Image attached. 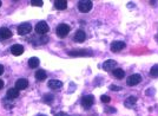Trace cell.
I'll return each instance as SVG.
<instances>
[{
	"label": "cell",
	"mask_w": 158,
	"mask_h": 116,
	"mask_svg": "<svg viewBox=\"0 0 158 116\" xmlns=\"http://www.w3.org/2000/svg\"><path fill=\"white\" fill-rule=\"evenodd\" d=\"M43 100H44V102L47 103V104H51L53 102V100H54V96L51 95V94H45L44 97H43Z\"/></svg>",
	"instance_id": "ffe728a7"
},
{
	"label": "cell",
	"mask_w": 158,
	"mask_h": 116,
	"mask_svg": "<svg viewBox=\"0 0 158 116\" xmlns=\"http://www.w3.org/2000/svg\"><path fill=\"white\" fill-rule=\"evenodd\" d=\"M36 32H37L38 34H40V36H44V34H46L47 32H48V30H50V27H48V25H47V23L46 22H39V23L36 25Z\"/></svg>",
	"instance_id": "7a4b0ae2"
},
{
	"label": "cell",
	"mask_w": 158,
	"mask_h": 116,
	"mask_svg": "<svg viewBox=\"0 0 158 116\" xmlns=\"http://www.w3.org/2000/svg\"><path fill=\"white\" fill-rule=\"evenodd\" d=\"M38 116H46V115H38Z\"/></svg>",
	"instance_id": "f1b7e54d"
},
{
	"label": "cell",
	"mask_w": 158,
	"mask_h": 116,
	"mask_svg": "<svg viewBox=\"0 0 158 116\" xmlns=\"http://www.w3.org/2000/svg\"><path fill=\"white\" fill-rule=\"evenodd\" d=\"M63 86V82L58 81V79H52L48 82V88H51L52 90H58Z\"/></svg>",
	"instance_id": "8fae6325"
},
{
	"label": "cell",
	"mask_w": 158,
	"mask_h": 116,
	"mask_svg": "<svg viewBox=\"0 0 158 116\" xmlns=\"http://www.w3.org/2000/svg\"><path fill=\"white\" fill-rule=\"evenodd\" d=\"M93 102H94V97L92 95H86L82 98V106L85 109H89L90 107H92Z\"/></svg>",
	"instance_id": "8992f818"
},
{
	"label": "cell",
	"mask_w": 158,
	"mask_h": 116,
	"mask_svg": "<svg viewBox=\"0 0 158 116\" xmlns=\"http://www.w3.org/2000/svg\"><path fill=\"white\" fill-rule=\"evenodd\" d=\"M31 31H32V26L29 23H24L18 26V33L20 36H26V34L31 33Z\"/></svg>",
	"instance_id": "277c9868"
},
{
	"label": "cell",
	"mask_w": 158,
	"mask_h": 116,
	"mask_svg": "<svg viewBox=\"0 0 158 116\" xmlns=\"http://www.w3.org/2000/svg\"><path fill=\"white\" fill-rule=\"evenodd\" d=\"M54 7L57 10H65L67 7V1L66 0H56L54 1Z\"/></svg>",
	"instance_id": "5bb4252c"
},
{
	"label": "cell",
	"mask_w": 158,
	"mask_h": 116,
	"mask_svg": "<svg viewBox=\"0 0 158 116\" xmlns=\"http://www.w3.org/2000/svg\"><path fill=\"white\" fill-rule=\"evenodd\" d=\"M85 38H86V34H85V32H84V31H82V30H78V31L75 32V42L82 43V42H84V40H85Z\"/></svg>",
	"instance_id": "9a60e30c"
},
{
	"label": "cell",
	"mask_w": 158,
	"mask_h": 116,
	"mask_svg": "<svg viewBox=\"0 0 158 116\" xmlns=\"http://www.w3.org/2000/svg\"><path fill=\"white\" fill-rule=\"evenodd\" d=\"M0 6H1V1H0Z\"/></svg>",
	"instance_id": "f546056e"
},
{
	"label": "cell",
	"mask_w": 158,
	"mask_h": 116,
	"mask_svg": "<svg viewBox=\"0 0 158 116\" xmlns=\"http://www.w3.org/2000/svg\"><path fill=\"white\" fill-rule=\"evenodd\" d=\"M7 97L11 100H14L17 97H19V90L17 88H10L7 90Z\"/></svg>",
	"instance_id": "4fadbf2b"
},
{
	"label": "cell",
	"mask_w": 158,
	"mask_h": 116,
	"mask_svg": "<svg viewBox=\"0 0 158 116\" xmlns=\"http://www.w3.org/2000/svg\"><path fill=\"white\" fill-rule=\"evenodd\" d=\"M112 74H113V76L116 78H118V79H121V78H124V76H125L124 70L119 69V68H116V69L112 71Z\"/></svg>",
	"instance_id": "e0dca14e"
},
{
	"label": "cell",
	"mask_w": 158,
	"mask_h": 116,
	"mask_svg": "<svg viewBox=\"0 0 158 116\" xmlns=\"http://www.w3.org/2000/svg\"><path fill=\"white\" fill-rule=\"evenodd\" d=\"M29 66L32 68V69H36L39 66V59H38L37 57H32L30 58V61H29Z\"/></svg>",
	"instance_id": "ac0fdd59"
},
{
	"label": "cell",
	"mask_w": 158,
	"mask_h": 116,
	"mask_svg": "<svg viewBox=\"0 0 158 116\" xmlns=\"http://www.w3.org/2000/svg\"><path fill=\"white\" fill-rule=\"evenodd\" d=\"M2 88H4V81L0 79V89H2Z\"/></svg>",
	"instance_id": "83f0119b"
},
{
	"label": "cell",
	"mask_w": 158,
	"mask_h": 116,
	"mask_svg": "<svg viewBox=\"0 0 158 116\" xmlns=\"http://www.w3.org/2000/svg\"><path fill=\"white\" fill-rule=\"evenodd\" d=\"M4 71H5V69H4V66L0 64V75H2L4 74Z\"/></svg>",
	"instance_id": "4316f807"
},
{
	"label": "cell",
	"mask_w": 158,
	"mask_h": 116,
	"mask_svg": "<svg viewBox=\"0 0 158 116\" xmlns=\"http://www.w3.org/2000/svg\"><path fill=\"white\" fill-rule=\"evenodd\" d=\"M56 116H67V114H66V113H63V111H60V113H58Z\"/></svg>",
	"instance_id": "484cf974"
},
{
	"label": "cell",
	"mask_w": 158,
	"mask_h": 116,
	"mask_svg": "<svg viewBox=\"0 0 158 116\" xmlns=\"http://www.w3.org/2000/svg\"><path fill=\"white\" fill-rule=\"evenodd\" d=\"M125 47V43L124 42H113L111 44V50L113 52H118Z\"/></svg>",
	"instance_id": "9c48e42d"
},
{
	"label": "cell",
	"mask_w": 158,
	"mask_h": 116,
	"mask_svg": "<svg viewBox=\"0 0 158 116\" xmlns=\"http://www.w3.org/2000/svg\"><path fill=\"white\" fill-rule=\"evenodd\" d=\"M70 30H71V27L68 26L67 24H60V25L57 26L56 32H57V34H58L60 38H64V37H66L68 34Z\"/></svg>",
	"instance_id": "6da1fadb"
},
{
	"label": "cell",
	"mask_w": 158,
	"mask_h": 116,
	"mask_svg": "<svg viewBox=\"0 0 158 116\" xmlns=\"http://www.w3.org/2000/svg\"><path fill=\"white\" fill-rule=\"evenodd\" d=\"M116 68H117V62L113 61V59H107L103 64V69L105 71H113Z\"/></svg>",
	"instance_id": "52a82bcc"
},
{
	"label": "cell",
	"mask_w": 158,
	"mask_h": 116,
	"mask_svg": "<svg viewBox=\"0 0 158 116\" xmlns=\"http://www.w3.org/2000/svg\"><path fill=\"white\" fill-rule=\"evenodd\" d=\"M141 81H142L141 75H138V74H133V75H131V76L126 79V83H128V85H130V86H135V85L139 84V83H141Z\"/></svg>",
	"instance_id": "5b68a950"
},
{
	"label": "cell",
	"mask_w": 158,
	"mask_h": 116,
	"mask_svg": "<svg viewBox=\"0 0 158 116\" xmlns=\"http://www.w3.org/2000/svg\"><path fill=\"white\" fill-rule=\"evenodd\" d=\"M78 8H79L80 12L86 13V12L91 11V8H92V1H89V0H82V1L78 2Z\"/></svg>",
	"instance_id": "3957f363"
},
{
	"label": "cell",
	"mask_w": 158,
	"mask_h": 116,
	"mask_svg": "<svg viewBox=\"0 0 158 116\" xmlns=\"http://www.w3.org/2000/svg\"><path fill=\"white\" fill-rule=\"evenodd\" d=\"M46 77H47V75H46V72L44 70H38L37 72H36L37 81H44V79H46Z\"/></svg>",
	"instance_id": "d6986e66"
},
{
	"label": "cell",
	"mask_w": 158,
	"mask_h": 116,
	"mask_svg": "<svg viewBox=\"0 0 158 116\" xmlns=\"http://www.w3.org/2000/svg\"><path fill=\"white\" fill-rule=\"evenodd\" d=\"M136 103H137V98L133 97V96H130L129 98H126L124 104H125L126 108H133V106H135Z\"/></svg>",
	"instance_id": "2e32d148"
},
{
	"label": "cell",
	"mask_w": 158,
	"mask_h": 116,
	"mask_svg": "<svg viewBox=\"0 0 158 116\" xmlns=\"http://www.w3.org/2000/svg\"><path fill=\"white\" fill-rule=\"evenodd\" d=\"M12 37V31L7 27H1L0 29V39H8Z\"/></svg>",
	"instance_id": "30bf717a"
},
{
	"label": "cell",
	"mask_w": 158,
	"mask_h": 116,
	"mask_svg": "<svg viewBox=\"0 0 158 116\" xmlns=\"http://www.w3.org/2000/svg\"><path fill=\"white\" fill-rule=\"evenodd\" d=\"M111 90H113V91H119V90H121V86H117V85H111Z\"/></svg>",
	"instance_id": "cb8c5ba5"
},
{
	"label": "cell",
	"mask_w": 158,
	"mask_h": 116,
	"mask_svg": "<svg viewBox=\"0 0 158 116\" xmlns=\"http://www.w3.org/2000/svg\"><path fill=\"white\" fill-rule=\"evenodd\" d=\"M105 111H106V113H107V111H110V113H114L116 110H114V108H106Z\"/></svg>",
	"instance_id": "d4e9b609"
},
{
	"label": "cell",
	"mask_w": 158,
	"mask_h": 116,
	"mask_svg": "<svg viewBox=\"0 0 158 116\" xmlns=\"http://www.w3.org/2000/svg\"><path fill=\"white\" fill-rule=\"evenodd\" d=\"M150 75L151 77H158V64H156V65H153L152 68H151L150 70Z\"/></svg>",
	"instance_id": "44dd1931"
},
{
	"label": "cell",
	"mask_w": 158,
	"mask_h": 116,
	"mask_svg": "<svg viewBox=\"0 0 158 116\" xmlns=\"http://www.w3.org/2000/svg\"><path fill=\"white\" fill-rule=\"evenodd\" d=\"M27 86H29V81L25 79V78H20V79H18V81L15 82V88H17L18 90H24V89H26Z\"/></svg>",
	"instance_id": "ba28073f"
},
{
	"label": "cell",
	"mask_w": 158,
	"mask_h": 116,
	"mask_svg": "<svg viewBox=\"0 0 158 116\" xmlns=\"http://www.w3.org/2000/svg\"><path fill=\"white\" fill-rule=\"evenodd\" d=\"M100 100H102L103 103H109V102L111 101V98H110V96H107V95H102V96H100Z\"/></svg>",
	"instance_id": "603a6c76"
},
{
	"label": "cell",
	"mask_w": 158,
	"mask_h": 116,
	"mask_svg": "<svg viewBox=\"0 0 158 116\" xmlns=\"http://www.w3.org/2000/svg\"><path fill=\"white\" fill-rule=\"evenodd\" d=\"M11 52H12V54H14V56H20V54L24 52L23 45H20V44H14L13 46L11 47Z\"/></svg>",
	"instance_id": "7c38bea8"
},
{
	"label": "cell",
	"mask_w": 158,
	"mask_h": 116,
	"mask_svg": "<svg viewBox=\"0 0 158 116\" xmlns=\"http://www.w3.org/2000/svg\"><path fill=\"white\" fill-rule=\"evenodd\" d=\"M157 39H158V34H157Z\"/></svg>",
	"instance_id": "4dcf8cb0"
},
{
	"label": "cell",
	"mask_w": 158,
	"mask_h": 116,
	"mask_svg": "<svg viewBox=\"0 0 158 116\" xmlns=\"http://www.w3.org/2000/svg\"><path fill=\"white\" fill-rule=\"evenodd\" d=\"M31 4H32L33 6H43V5H44L43 0H32Z\"/></svg>",
	"instance_id": "7402d4cb"
}]
</instances>
